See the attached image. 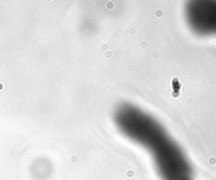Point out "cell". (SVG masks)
<instances>
[{"mask_svg":"<svg viewBox=\"0 0 216 180\" xmlns=\"http://www.w3.org/2000/svg\"><path fill=\"white\" fill-rule=\"evenodd\" d=\"M114 118L125 137L149 152L161 180H193L183 151L156 118L129 103L117 106Z\"/></svg>","mask_w":216,"mask_h":180,"instance_id":"6da1fadb","label":"cell"},{"mask_svg":"<svg viewBox=\"0 0 216 180\" xmlns=\"http://www.w3.org/2000/svg\"><path fill=\"white\" fill-rule=\"evenodd\" d=\"M189 27L199 35H216V1H191L186 7Z\"/></svg>","mask_w":216,"mask_h":180,"instance_id":"7a4b0ae2","label":"cell"}]
</instances>
